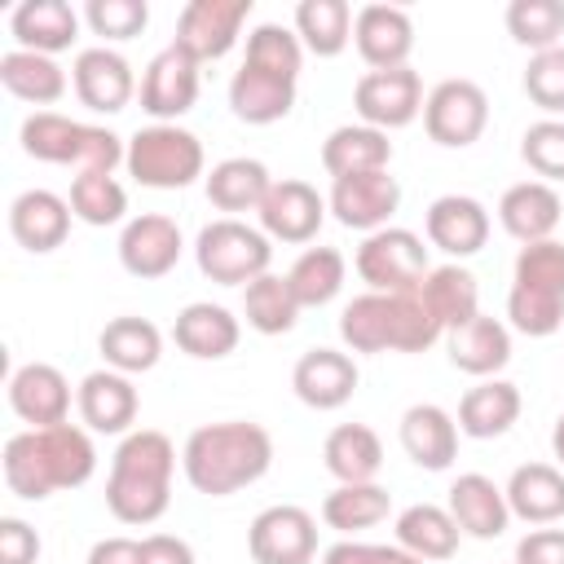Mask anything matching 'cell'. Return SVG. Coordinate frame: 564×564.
<instances>
[{"instance_id": "16", "label": "cell", "mask_w": 564, "mask_h": 564, "mask_svg": "<svg viewBox=\"0 0 564 564\" xmlns=\"http://www.w3.org/2000/svg\"><path fill=\"white\" fill-rule=\"evenodd\" d=\"M291 388L304 405L313 410H339L352 392H357V366L348 352H335V348H313L295 361L291 370Z\"/></svg>"}, {"instance_id": "41", "label": "cell", "mask_w": 564, "mask_h": 564, "mask_svg": "<svg viewBox=\"0 0 564 564\" xmlns=\"http://www.w3.org/2000/svg\"><path fill=\"white\" fill-rule=\"evenodd\" d=\"M388 507H392V498L375 480L370 485H339L335 494H326L322 520L339 533H352V529H370V524L388 520Z\"/></svg>"}, {"instance_id": "52", "label": "cell", "mask_w": 564, "mask_h": 564, "mask_svg": "<svg viewBox=\"0 0 564 564\" xmlns=\"http://www.w3.org/2000/svg\"><path fill=\"white\" fill-rule=\"evenodd\" d=\"M88 22L106 40H132V35L145 31L150 9H145V0H93L88 4Z\"/></svg>"}, {"instance_id": "14", "label": "cell", "mask_w": 564, "mask_h": 564, "mask_svg": "<svg viewBox=\"0 0 564 564\" xmlns=\"http://www.w3.org/2000/svg\"><path fill=\"white\" fill-rule=\"evenodd\" d=\"M352 40L370 70H397V66H405V57L414 48V22L405 9L366 4L352 22Z\"/></svg>"}, {"instance_id": "29", "label": "cell", "mask_w": 564, "mask_h": 564, "mask_svg": "<svg viewBox=\"0 0 564 564\" xmlns=\"http://www.w3.org/2000/svg\"><path fill=\"white\" fill-rule=\"evenodd\" d=\"M13 26V40L26 48V53H62L75 44V31H79V18L66 0H26L13 9L9 18Z\"/></svg>"}, {"instance_id": "36", "label": "cell", "mask_w": 564, "mask_h": 564, "mask_svg": "<svg viewBox=\"0 0 564 564\" xmlns=\"http://www.w3.org/2000/svg\"><path fill=\"white\" fill-rule=\"evenodd\" d=\"M269 189H273V181H269L264 163H256V159H225L207 176V198L220 212H260Z\"/></svg>"}, {"instance_id": "51", "label": "cell", "mask_w": 564, "mask_h": 564, "mask_svg": "<svg viewBox=\"0 0 564 564\" xmlns=\"http://www.w3.org/2000/svg\"><path fill=\"white\" fill-rule=\"evenodd\" d=\"M520 154H524V163H529L538 176L564 181V123H560V119L533 123V128L524 132V141H520Z\"/></svg>"}, {"instance_id": "55", "label": "cell", "mask_w": 564, "mask_h": 564, "mask_svg": "<svg viewBox=\"0 0 564 564\" xmlns=\"http://www.w3.org/2000/svg\"><path fill=\"white\" fill-rule=\"evenodd\" d=\"M516 564H564V529H538L516 546Z\"/></svg>"}, {"instance_id": "42", "label": "cell", "mask_w": 564, "mask_h": 564, "mask_svg": "<svg viewBox=\"0 0 564 564\" xmlns=\"http://www.w3.org/2000/svg\"><path fill=\"white\" fill-rule=\"evenodd\" d=\"M348 26H352V9L344 0H304L295 9V31L300 40L317 53V57H335L348 44Z\"/></svg>"}, {"instance_id": "19", "label": "cell", "mask_w": 564, "mask_h": 564, "mask_svg": "<svg viewBox=\"0 0 564 564\" xmlns=\"http://www.w3.org/2000/svg\"><path fill=\"white\" fill-rule=\"evenodd\" d=\"M401 203V185L388 172H366V176H344L330 189V212L348 229H379Z\"/></svg>"}, {"instance_id": "18", "label": "cell", "mask_w": 564, "mask_h": 564, "mask_svg": "<svg viewBox=\"0 0 564 564\" xmlns=\"http://www.w3.org/2000/svg\"><path fill=\"white\" fill-rule=\"evenodd\" d=\"M9 229H13L18 247H26L31 256H48L70 234V203L48 189H26L9 207Z\"/></svg>"}, {"instance_id": "31", "label": "cell", "mask_w": 564, "mask_h": 564, "mask_svg": "<svg viewBox=\"0 0 564 564\" xmlns=\"http://www.w3.org/2000/svg\"><path fill=\"white\" fill-rule=\"evenodd\" d=\"M507 507L529 524H551L564 516V476L551 463H524L511 471V485L502 489Z\"/></svg>"}, {"instance_id": "38", "label": "cell", "mask_w": 564, "mask_h": 564, "mask_svg": "<svg viewBox=\"0 0 564 564\" xmlns=\"http://www.w3.org/2000/svg\"><path fill=\"white\" fill-rule=\"evenodd\" d=\"M423 300L432 304V313L441 317L445 330L467 326L471 317H480V295H476V278L458 264H441L427 273L423 282Z\"/></svg>"}, {"instance_id": "50", "label": "cell", "mask_w": 564, "mask_h": 564, "mask_svg": "<svg viewBox=\"0 0 564 564\" xmlns=\"http://www.w3.org/2000/svg\"><path fill=\"white\" fill-rule=\"evenodd\" d=\"M524 93L538 110L546 115H564V48H546L533 53L524 66Z\"/></svg>"}, {"instance_id": "32", "label": "cell", "mask_w": 564, "mask_h": 564, "mask_svg": "<svg viewBox=\"0 0 564 564\" xmlns=\"http://www.w3.org/2000/svg\"><path fill=\"white\" fill-rule=\"evenodd\" d=\"M520 419V388L489 379L480 388H467V397L458 401V432L476 436V441H494L502 436L511 423Z\"/></svg>"}, {"instance_id": "54", "label": "cell", "mask_w": 564, "mask_h": 564, "mask_svg": "<svg viewBox=\"0 0 564 564\" xmlns=\"http://www.w3.org/2000/svg\"><path fill=\"white\" fill-rule=\"evenodd\" d=\"M40 560V538L26 520L4 516L0 520V564H35Z\"/></svg>"}, {"instance_id": "39", "label": "cell", "mask_w": 564, "mask_h": 564, "mask_svg": "<svg viewBox=\"0 0 564 564\" xmlns=\"http://www.w3.org/2000/svg\"><path fill=\"white\" fill-rule=\"evenodd\" d=\"M392 326H397V313H392V295H383V291L357 295L339 317V335H344V344L352 352L392 348Z\"/></svg>"}, {"instance_id": "22", "label": "cell", "mask_w": 564, "mask_h": 564, "mask_svg": "<svg viewBox=\"0 0 564 564\" xmlns=\"http://www.w3.org/2000/svg\"><path fill=\"white\" fill-rule=\"evenodd\" d=\"M560 194L546 185V181H520V185H511L507 194H502V203H498V220H502V229L511 234V238H520L524 247L529 242H546L551 234H555V225H560Z\"/></svg>"}, {"instance_id": "11", "label": "cell", "mask_w": 564, "mask_h": 564, "mask_svg": "<svg viewBox=\"0 0 564 564\" xmlns=\"http://www.w3.org/2000/svg\"><path fill=\"white\" fill-rule=\"evenodd\" d=\"M256 564H308L317 551V524L304 507H269L247 533Z\"/></svg>"}, {"instance_id": "17", "label": "cell", "mask_w": 564, "mask_h": 564, "mask_svg": "<svg viewBox=\"0 0 564 564\" xmlns=\"http://www.w3.org/2000/svg\"><path fill=\"white\" fill-rule=\"evenodd\" d=\"M326 220V203L308 181H273L264 207H260V225L264 234L282 238V242H308Z\"/></svg>"}, {"instance_id": "12", "label": "cell", "mask_w": 564, "mask_h": 564, "mask_svg": "<svg viewBox=\"0 0 564 564\" xmlns=\"http://www.w3.org/2000/svg\"><path fill=\"white\" fill-rule=\"evenodd\" d=\"M9 405L22 423H31V432L57 427V423H66V410H70V383L57 366L26 361L9 379Z\"/></svg>"}, {"instance_id": "20", "label": "cell", "mask_w": 564, "mask_h": 564, "mask_svg": "<svg viewBox=\"0 0 564 564\" xmlns=\"http://www.w3.org/2000/svg\"><path fill=\"white\" fill-rule=\"evenodd\" d=\"M427 242L445 256H476L489 242V212L467 194H445L427 207Z\"/></svg>"}, {"instance_id": "4", "label": "cell", "mask_w": 564, "mask_h": 564, "mask_svg": "<svg viewBox=\"0 0 564 564\" xmlns=\"http://www.w3.org/2000/svg\"><path fill=\"white\" fill-rule=\"evenodd\" d=\"M22 150L40 163H75L79 172H115V163L128 159L115 132L75 123L53 110H40L22 123Z\"/></svg>"}, {"instance_id": "27", "label": "cell", "mask_w": 564, "mask_h": 564, "mask_svg": "<svg viewBox=\"0 0 564 564\" xmlns=\"http://www.w3.org/2000/svg\"><path fill=\"white\" fill-rule=\"evenodd\" d=\"M172 339L181 352H189L198 361H220L238 348V317L220 304H189L176 313Z\"/></svg>"}, {"instance_id": "35", "label": "cell", "mask_w": 564, "mask_h": 564, "mask_svg": "<svg viewBox=\"0 0 564 564\" xmlns=\"http://www.w3.org/2000/svg\"><path fill=\"white\" fill-rule=\"evenodd\" d=\"M458 533H463L458 520L445 507H432V502L405 507L397 516V542L419 560H449L458 551Z\"/></svg>"}, {"instance_id": "2", "label": "cell", "mask_w": 564, "mask_h": 564, "mask_svg": "<svg viewBox=\"0 0 564 564\" xmlns=\"http://www.w3.org/2000/svg\"><path fill=\"white\" fill-rule=\"evenodd\" d=\"M269 463H273V441L260 423L247 419L194 427L185 441V476L207 498H229L247 489L269 471Z\"/></svg>"}, {"instance_id": "24", "label": "cell", "mask_w": 564, "mask_h": 564, "mask_svg": "<svg viewBox=\"0 0 564 564\" xmlns=\"http://www.w3.org/2000/svg\"><path fill=\"white\" fill-rule=\"evenodd\" d=\"M449 516L458 520L463 533L489 542V538H498V533L507 529L511 507H507V494H502L489 476L467 471V476H458L454 489H449Z\"/></svg>"}, {"instance_id": "46", "label": "cell", "mask_w": 564, "mask_h": 564, "mask_svg": "<svg viewBox=\"0 0 564 564\" xmlns=\"http://www.w3.org/2000/svg\"><path fill=\"white\" fill-rule=\"evenodd\" d=\"M392 313H397V326H392V348L397 352H423L445 330L441 317L432 313V304L423 300V286L405 291V295H392Z\"/></svg>"}, {"instance_id": "34", "label": "cell", "mask_w": 564, "mask_h": 564, "mask_svg": "<svg viewBox=\"0 0 564 564\" xmlns=\"http://www.w3.org/2000/svg\"><path fill=\"white\" fill-rule=\"evenodd\" d=\"M97 344H101L106 366H115L119 375H141L163 352V335L145 317H115V322H106V330H101Z\"/></svg>"}, {"instance_id": "53", "label": "cell", "mask_w": 564, "mask_h": 564, "mask_svg": "<svg viewBox=\"0 0 564 564\" xmlns=\"http://www.w3.org/2000/svg\"><path fill=\"white\" fill-rule=\"evenodd\" d=\"M322 564H423L405 546H366V542H335Z\"/></svg>"}, {"instance_id": "1", "label": "cell", "mask_w": 564, "mask_h": 564, "mask_svg": "<svg viewBox=\"0 0 564 564\" xmlns=\"http://www.w3.org/2000/svg\"><path fill=\"white\" fill-rule=\"evenodd\" d=\"M4 485L26 498V502H40L57 489H79L93 467H97V454H93V441L84 427H70V423H57V427H44V432H18L4 441Z\"/></svg>"}, {"instance_id": "33", "label": "cell", "mask_w": 564, "mask_h": 564, "mask_svg": "<svg viewBox=\"0 0 564 564\" xmlns=\"http://www.w3.org/2000/svg\"><path fill=\"white\" fill-rule=\"evenodd\" d=\"M449 361L467 375H498L511 361V335L494 317H471L467 326L449 330Z\"/></svg>"}, {"instance_id": "43", "label": "cell", "mask_w": 564, "mask_h": 564, "mask_svg": "<svg viewBox=\"0 0 564 564\" xmlns=\"http://www.w3.org/2000/svg\"><path fill=\"white\" fill-rule=\"evenodd\" d=\"M242 313H247V322H251L260 335H286V330L295 326V317H300V304H295L286 278L264 273V278L247 282Z\"/></svg>"}, {"instance_id": "45", "label": "cell", "mask_w": 564, "mask_h": 564, "mask_svg": "<svg viewBox=\"0 0 564 564\" xmlns=\"http://www.w3.org/2000/svg\"><path fill=\"white\" fill-rule=\"evenodd\" d=\"M70 212L84 225H115L128 212V194L110 172H79L70 181Z\"/></svg>"}, {"instance_id": "23", "label": "cell", "mask_w": 564, "mask_h": 564, "mask_svg": "<svg viewBox=\"0 0 564 564\" xmlns=\"http://www.w3.org/2000/svg\"><path fill=\"white\" fill-rule=\"evenodd\" d=\"M79 414L101 436L128 432L137 423V388L119 370H93L79 383Z\"/></svg>"}, {"instance_id": "7", "label": "cell", "mask_w": 564, "mask_h": 564, "mask_svg": "<svg viewBox=\"0 0 564 564\" xmlns=\"http://www.w3.org/2000/svg\"><path fill=\"white\" fill-rule=\"evenodd\" d=\"M357 273L383 291V295H405L427 282V247L410 229H379L361 242L357 251Z\"/></svg>"}, {"instance_id": "47", "label": "cell", "mask_w": 564, "mask_h": 564, "mask_svg": "<svg viewBox=\"0 0 564 564\" xmlns=\"http://www.w3.org/2000/svg\"><path fill=\"white\" fill-rule=\"evenodd\" d=\"M300 62H304V48H300V35H291L286 26H256L251 40H247V62L242 66H256V70H269V75H282V79H295L300 75Z\"/></svg>"}, {"instance_id": "13", "label": "cell", "mask_w": 564, "mask_h": 564, "mask_svg": "<svg viewBox=\"0 0 564 564\" xmlns=\"http://www.w3.org/2000/svg\"><path fill=\"white\" fill-rule=\"evenodd\" d=\"M198 101V62L167 44L150 66H145V79H141V110H150L154 119H176L185 115L189 106Z\"/></svg>"}, {"instance_id": "49", "label": "cell", "mask_w": 564, "mask_h": 564, "mask_svg": "<svg viewBox=\"0 0 564 564\" xmlns=\"http://www.w3.org/2000/svg\"><path fill=\"white\" fill-rule=\"evenodd\" d=\"M516 286H538L551 295H564V242H529L516 256Z\"/></svg>"}, {"instance_id": "58", "label": "cell", "mask_w": 564, "mask_h": 564, "mask_svg": "<svg viewBox=\"0 0 564 564\" xmlns=\"http://www.w3.org/2000/svg\"><path fill=\"white\" fill-rule=\"evenodd\" d=\"M551 445H555V458L564 463V414H560V423H555V436H551Z\"/></svg>"}, {"instance_id": "26", "label": "cell", "mask_w": 564, "mask_h": 564, "mask_svg": "<svg viewBox=\"0 0 564 564\" xmlns=\"http://www.w3.org/2000/svg\"><path fill=\"white\" fill-rule=\"evenodd\" d=\"M388 163H392V141H388V132H379L370 123H361V128H352V123L348 128H335L326 137V145H322V167L335 181L366 176V172H388Z\"/></svg>"}, {"instance_id": "56", "label": "cell", "mask_w": 564, "mask_h": 564, "mask_svg": "<svg viewBox=\"0 0 564 564\" xmlns=\"http://www.w3.org/2000/svg\"><path fill=\"white\" fill-rule=\"evenodd\" d=\"M141 560L145 564H194V551H189V542H181L172 533H150L141 542Z\"/></svg>"}, {"instance_id": "25", "label": "cell", "mask_w": 564, "mask_h": 564, "mask_svg": "<svg viewBox=\"0 0 564 564\" xmlns=\"http://www.w3.org/2000/svg\"><path fill=\"white\" fill-rule=\"evenodd\" d=\"M229 106L242 123H278L295 106V79L256 70V66H238L229 79Z\"/></svg>"}, {"instance_id": "30", "label": "cell", "mask_w": 564, "mask_h": 564, "mask_svg": "<svg viewBox=\"0 0 564 564\" xmlns=\"http://www.w3.org/2000/svg\"><path fill=\"white\" fill-rule=\"evenodd\" d=\"M326 471L339 485H370L383 467V441L366 423H339L322 445Z\"/></svg>"}, {"instance_id": "48", "label": "cell", "mask_w": 564, "mask_h": 564, "mask_svg": "<svg viewBox=\"0 0 564 564\" xmlns=\"http://www.w3.org/2000/svg\"><path fill=\"white\" fill-rule=\"evenodd\" d=\"M507 317L520 335H555L564 326V295H551V291H538V286H511L507 295Z\"/></svg>"}, {"instance_id": "28", "label": "cell", "mask_w": 564, "mask_h": 564, "mask_svg": "<svg viewBox=\"0 0 564 564\" xmlns=\"http://www.w3.org/2000/svg\"><path fill=\"white\" fill-rule=\"evenodd\" d=\"M401 449L423 471H445L458 454V427L441 405H410L401 419Z\"/></svg>"}, {"instance_id": "21", "label": "cell", "mask_w": 564, "mask_h": 564, "mask_svg": "<svg viewBox=\"0 0 564 564\" xmlns=\"http://www.w3.org/2000/svg\"><path fill=\"white\" fill-rule=\"evenodd\" d=\"M75 93L88 110L115 115L132 97V66L110 48H84L75 57Z\"/></svg>"}, {"instance_id": "40", "label": "cell", "mask_w": 564, "mask_h": 564, "mask_svg": "<svg viewBox=\"0 0 564 564\" xmlns=\"http://www.w3.org/2000/svg\"><path fill=\"white\" fill-rule=\"evenodd\" d=\"M286 286H291V295H295L300 308H317V304L335 300V291L344 286V256L335 247H308L291 264Z\"/></svg>"}, {"instance_id": "8", "label": "cell", "mask_w": 564, "mask_h": 564, "mask_svg": "<svg viewBox=\"0 0 564 564\" xmlns=\"http://www.w3.org/2000/svg\"><path fill=\"white\" fill-rule=\"evenodd\" d=\"M485 123H489V97L471 79H445L423 101V128L445 150L471 145L485 132Z\"/></svg>"}, {"instance_id": "57", "label": "cell", "mask_w": 564, "mask_h": 564, "mask_svg": "<svg viewBox=\"0 0 564 564\" xmlns=\"http://www.w3.org/2000/svg\"><path fill=\"white\" fill-rule=\"evenodd\" d=\"M88 564H145L141 560V542L132 538H106L88 551Z\"/></svg>"}, {"instance_id": "37", "label": "cell", "mask_w": 564, "mask_h": 564, "mask_svg": "<svg viewBox=\"0 0 564 564\" xmlns=\"http://www.w3.org/2000/svg\"><path fill=\"white\" fill-rule=\"evenodd\" d=\"M0 84L22 97V101H35V106H53L62 93H66V75L53 57L44 53H26V48H13L0 57Z\"/></svg>"}, {"instance_id": "15", "label": "cell", "mask_w": 564, "mask_h": 564, "mask_svg": "<svg viewBox=\"0 0 564 564\" xmlns=\"http://www.w3.org/2000/svg\"><path fill=\"white\" fill-rule=\"evenodd\" d=\"M119 260L132 278H163L176 269L181 260V229L176 220L150 212V216H137L128 220L123 238H119Z\"/></svg>"}, {"instance_id": "3", "label": "cell", "mask_w": 564, "mask_h": 564, "mask_svg": "<svg viewBox=\"0 0 564 564\" xmlns=\"http://www.w3.org/2000/svg\"><path fill=\"white\" fill-rule=\"evenodd\" d=\"M172 467H176V449L163 432L154 427L132 432L110 463V480H106L110 516L119 524H154L172 502Z\"/></svg>"}, {"instance_id": "44", "label": "cell", "mask_w": 564, "mask_h": 564, "mask_svg": "<svg viewBox=\"0 0 564 564\" xmlns=\"http://www.w3.org/2000/svg\"><path fill=\"white\" fill-rule=\"evenodd\" d=\"M507 31H511L516 44H524L533 53L560 48V35H564V0H511Z\"/></svg>"}, {"instance_id": "6", "label": "cell", "mask_w": 564, "mask_h": 564, "mask_svg": "<svg viewBox=\"0 0 564 564\" xmlns=\"http://www.w3.org/2000/svg\"><path fill=\"white\" fill-rule=\"evenodd\" d=\"M194 256H198L203 278H212V282H220V286H242V282L264 278L273 251H269V238H264V234H256L251 225L225 216V220H212V225L198 234Z\"/></svg>"}, {"instance_id": "9", "label": "cell", "mask_w": 564, "mask_h": 564, "mask_svg": "<svg viewBox=\"0 0 564 564\" xmlns=\"http://www.w3.org/2000/svg\"><path fill=\"white\" fill-rule=\"evenodd\" d=\"M352 106L370 128H405L423 110V79L410 66L397 70H366L352 88Z\"/></svg>"}, {"instance_id": "10", "label": "cell", "mask_w": 564, "mask_h": 564, "mask_svg": "<svg viewBox=\"0 0 564 564\" xmlns=\"http://www.w3.org/2000/svg\"><path fill=\"white\" fill-rule=\"evenodd\" d=\"M251 0H189L176 22V48H185L194 62L225 57L238 40V26L247 22Z\"/></svg>"}, {"instance_id": "5", "label": "cell", "mask_w": 564, "mask_h": 564, "mask_svg": "<svg viewBox=\"0 0 564 564\" xmlns=\"http://www.w3.org/2000/svg\"><path fill=\"white\" fill-rule=\"evenodd\" d=\"M128 172L150 189H185L194 176H203V145L176 123L141 128L128 145Z\"/></svg>"}]
</instances>
